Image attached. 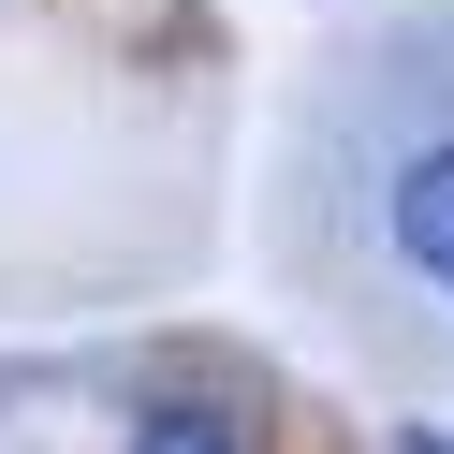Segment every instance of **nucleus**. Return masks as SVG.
<instances>
[{"label":"nucleus","instance_id":"f257e3e1","mask_svg":"<svg viewBox=\"0 0 454 454\" xmlns=\"http://www.w3.org/2000/svg\"><path fill=\"white\" fill-rule=\"evenodd\" d=\"M395 249H411L425 278H454V147H425L411 176H395Z\"/></svg>","mask_w":454,"mask_h":454},{"label":"nucleus","instance_id":"f03ea898","mask_svg":"<svg viewBox=\"0 0 454 454\" xmlns=\"http://www.w3.org/2000/svg\"><path fill=\"white\" fill-rule=\"evenodd\" d=\"M132 454H249V425H235V411H206V395H176V411L132 425Z\"/></svg>","mask_w":454,"mask_h":454},{"label":"nucleus","instance_id":"7ed1b4c3","mask_svg":"<svg viewBox=\"0 0 454 454\" xmlns=\"http://www.w3.org/2000/svg\"><path fill=\"white\" fill-rule=\"evenodd\" d=\"M395 454H454V425H395Z\"/></svg>","mask_w":454,"mask_h":454}]
</instances>
